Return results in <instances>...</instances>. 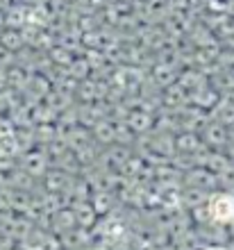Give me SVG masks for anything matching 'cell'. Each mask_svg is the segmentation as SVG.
<instances>
[{
	"label": "cell",
	"mask_w": 234,
	"mask_h": 250,
	"mask_svg": "<svg viewBox=\"0 0 234 250\" xmlns=\"http://www.w3.org/2000/svg\"><path fill=\"white\" fill-rule=\"evenodd\" d=\"M212 214L218 221H230L234 216V200L230 196H218L212 205Z\"/></svg>",
	"instance_id": "cell-1"
}]
</instances>
